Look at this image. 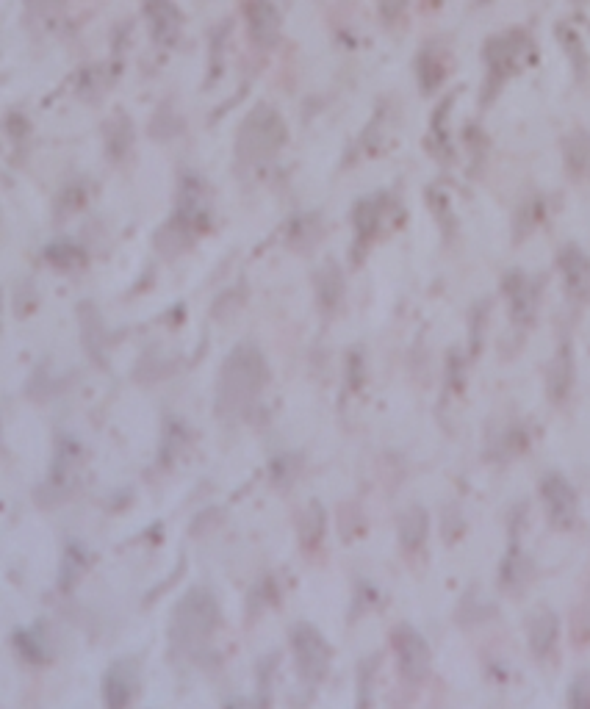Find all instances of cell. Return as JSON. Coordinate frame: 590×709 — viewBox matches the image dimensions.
Wrapping results in <instances>:
<instances>
[{"label": "cell", "mask_w": 590, "mask_h": 709, "mask_svg": "<svg viewBox=\"0 0 590 709\" xmlns=\"http://www.w3.org/2000/svg\"><path fill=\"white\" fill-rule=\"evenodd\" d=\"M266 377H269V366H266L261 349L255 344H239L219 369V413H225V416L247 413L258 402Z\"/></svg>", "instance_id": "obj_1"}, {"label": "cell", "mask_w": 590, "mask_h": 709, "mask_svg": "<svg viewBox=\"0 0 590 709\" xmlns=\"http://www.w3.org/2000/svg\"><path fill=\"white\" fill-rule=\"evenodd\" d=\"M217 624L219 607L214 593L205 588H192L172 610L169 637H172L175 649H181L183 654H194L211 640Z\"/></svg>", "instance_id": "obj_2"}, {"label": "cell", "mask_w": 590, "mask_h": 709, "mask_svg": "<svg viewBox=\"0 0 590 709\" xmlns=\"http://www.w3.org/2000/svg\"><path fill=\"white\" fill-rule=\"evenodd\" d=\"M283 142H286V125L280 114L269 106H258L241 125L236 150L241 161H264L275 156Z\"/></svg>", "instance_id": "obj_3"}, {"label": "cell", "mask_w": 590, "mask_h": 709, "mask_svg": "<svg viewBox=\"0 0 590 709\" xmlns=\"http://www.w3.org/2000/svg\"><path fill=\"white\" fill-rule=\"evenodd\" d=\"M291 649L297 660V671L305 685H319L330 665V646L314 626L302 624L291 632Z\"/></svg>", "instance_id": "obj_4"}, {"label": "cell", "mask_w": 590, "mask_h": 709, "mask_svg": "<svg viewBox=\"0 0 590 709\" xmlns=\"http://www.w3.org/2000/svg\"><path fill=\"white\" fill-rule=\"evenodd\" d=\"M244 20H247V31L258 48H272L280 31V17H277L275 6L269 0H247L244 3Z\"/></svg>", "instance_id": "obj_5"}, {"label": "cell", "mask_w": 590, "mask_h": 709, "mask_svg": "<svg viewBox=\"0 0 590 709\" xmlns=\"http://www.w3.org/2000/svg\"><path fill=\"white\" fill-rule=\"evenodd\" d=\"M139 690V665L136 660H117L106 673V704L125 707Z\"/></svg>", "instance_id": "obj_6"}, {"label": "cell", "mask_w": 590, "mask_h": 709, "mask_svg": "<svg viewBox=\"0 0 590 709\" xmlns=\"http://www.w3.org/2000/svg\"><path fill=\"white\" fill-rule=\"evenodd\" d=\"M397 657L399 665H402V673L408 679H422L427 673V649H424V640L419 635H413L410 629H402L397 632Z\"/></svg>", "instance_id": "obj_7"}, {"label": "cell", "mask_w": 590, "mask_h": 709, "mask_svg": "<svg viewBox=\"0 0 590 709\" xmlns=\"http://www.w3.org/2000/svg\"><path fill=\"white\" fill-rule=\"evenodd\" d=\"M150 23H153V31H156L158 39L172 42V39L178 37V31H181V14L175 12L167 0H153V6H150Z\"/></svg>", "instance_id": "obj_8"}, {"label": "cell", "mask_w": 590, "mask_h": 709, "mask_svg": "<svg viewBox=\"0 0 590 709\" xmlns=\"http://www.w3.org/2000/svg\"><path fill=\"white\" fill-rule=\"evenodd\" d=\"M419 75H422L424 89H433L444 81L446 75V53L438 45L424 48V53L419 56Z\"/></svg>", "instance_id": "obj_9"}, {"label": "cell", "mask_w": 590, "mask_h": 709, "mask_svg": "<svg viewBox=\"0 0 590 709\" xmlns=\"http://www.w3.org/2000/svg\"><path fill=\"white\" fill-rule=\"evenodd\" d=\"M322 535H325V513H322V507L314 502V505L305 507V513H302L300 518L302 546H305L308 552H314L319 541H322Z\"/></svg>", "instance_id": "obj_10"}, {"label": "cell", "mask_w": 590, "mask_h": 709, "mask_svg": "<svg viewBox=\"0 0 590 709\" xmlns=\"http://www.w3.org/2000/svg\"><path fill=\"white\" fill-rule=\"evenodd\" d=\"M319 283V300L325 308H336L338 300H341V291H344V280H341V272L336 269V264H327V269L322 275L316 277Z\"/></svg>", "instance_id": "obj_11"}, {"label": "cell", "mask_w": 590, "mask_h": 709, "mask_svg": "<svg viewBox=\"0 0 590 709\" xmlns=\"http://www.w3.org/2000/svg\"><path fill=\"white\" fill-rule=\"evenodd\" d=\"M380 3V17L388 25L405 23V14H408V0H377Z\"/></svg>", "instance_id": "obj_12"}, {"label": "cell", "mask_w": 590, "mask_h": 709, "mask_svg": "<svg viewBox=\"0 0 590 709\" xmlns=\"http://www.w3.org/2000/svg\"><path fill=\"white\" fill-rule=\"evenodd\" d=\"M67 0H28L31 12L34 14H56Z\"/></svg>", "instance_id": "obj_13"}]
</instances>
